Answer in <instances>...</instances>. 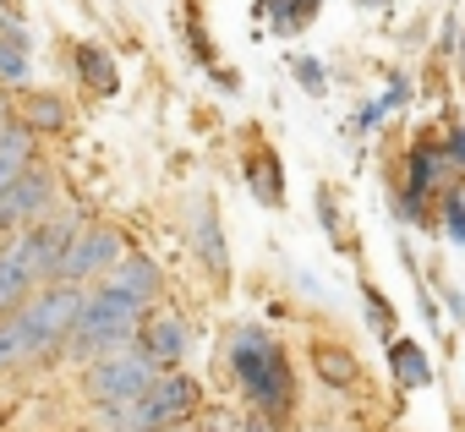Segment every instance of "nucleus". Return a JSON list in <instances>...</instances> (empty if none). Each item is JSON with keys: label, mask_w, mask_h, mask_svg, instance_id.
I'll return each instance as SVG.
<instances>
[{"label": "nucleus", "mask_w": 465, "mask_h": 432, "mask_svg": "<svg viewBox=\"0 0 465 432\" xmlns=\"http://www.w3.org/2000/svg\"><path fill=\"white\" fill-rule=\"evenodd\" d=\"M230 372L242 378L252 410H263L269 421L291 416V405H296V372H291L285 345L269 339V329H258V323L236 329V339H230Z\"/></svg>", "instance_id": "nucleus-1"}, {"label": "nucleus", "mask_w": 465, "mask_h": 432, "mask_svg": "<svg viewBox=\"0 0 465 432\" xmlns=\"http://www.w3.org/2000/svg\"><path fill=\"white\" fill-rule=\"evenodd\" d=\"M137 318H143V307H132L110 285H94V290H83V307H77V323H72L61 356L83 361V367L99 361V356H115L137 339Z\"/></svg>", "instance_id": "nucleus-2"}, {"label": "nucleus", "mask_w": 465, "mask_h": 432, "mask_svg": "<svg viewBox=\"0 0 465 432\" xmlns=\"http://www.w3.org/2000/svg\"><path fill=\"white\" fill-rule=\"evenodd\" d=\"M77 307H83V285L50 280V285H39V290L12 312L17 329H23V339H28V356H34V361L61 356V345H66V334H72V323H77Z\"/></svg>", "instance_id": "nucleus-3"}, {"label": "nucleus", "mask_w": 465, "mask_h": 432, "mask_svg": "<svg viewBox=\"0 0 465 432\" xmlns=\"http://www.w3.org/2000/svg\"><path fill=\"white\" fill-rule=\"evenodd\" d=\"M197 410V383L175 367V372H159L148 394L126 399V405H110L104 421L115 432H159V427H175V421H192Z\"/></svg>", "instance_id": "nucleus-4"}, {"label": "nucleus", "mask_w": 465, "mask_h": 432, "mask_svg": "<svg viewBox=\"0 0 465 432\" xmlns=\"http://www.w3.org/2000/svg\"><path fill=\"white\" fill-rule=\"evenodd\" d=\"M153 378H159V367H153V361H148L137 345H126V350H115V356H99V361H88L83 394H88L99 410H110V405H126V399L148 394V388H153Z\"/></svg>", "instance_id": "nucleus-5"}, {"label": "nucleus", "mask_w": 465, "mask_h": 432, "mask_svg": "<svg viewBox=\"0 0 465 432\" xmlns=\"http://www.w3.org/2000/svg\"><path fill=\"white\" fill-rule=\"evenodd\" d=\"M77 231H83V213H50V220H34L12 241V252H17V263L28 269L34 285H50L55 280V269H61V258H66V247H72Z\"/></svg>", "instance_id": "nucleus-6"}, {"label": "nucleus", "mask_w": 465, "mask_h": 432, "mask_svg": "<svg viewBox=\"0 0 465 432\" xmlns=\"http://www.w3.org/2000/svg\"><path fill=\"white\" fill-rule=\"evenodd\" d=\"M121 258H126L121 231H115V225H104V220H94V225H83V231L72 236V247H66V258H61L55 280H61V285H99Z\"/></svg>", "instance_id": "nucleus-7"}, {"label": "nucleus", "mask_w": 465, "mask_h": 432, "mask_svg": "<svg viewBox=\"0 0 465 432\" xmlns=\"http://www.w3.org/2000/svg\"><path fill=\"white\" fill-rule=\"evenodd\" d=\"M50 208H55V175L34 159L6 191V231H28L34 220H50Z\"/></svg>", "instance_id": "nucleus-8"}, {"label": "nucleus", "mask_w": 465, "mask_h": 432, "mask_svg": "<svg viewBox=\"0 0 465 432\" xmlns=\"http://www.w3.org/2000/svg\"><path fill=\"white\" fill-rule=\"evenodd\" d=\"M159 372H175L181 367V356H186V345H192V334H186V323L175 318V312H143L137 318V339H132Z\"/></svg>", "instance_id": "nucleus-9"}, {"label": "nucleus", "mask_w": 465, "mask_h": 432, "mask_svg": "<svg viewBox=\"0 0 465 432\" xmlns=\"http://www.w3.org/2000/svg\"><path fill=\"white\" fill-rule=\"evenodd\" d=\"M99 285H110L115 296H126L132 307H143V312H148V307L159 301V290H164V274H159V263H153V258L126 252V258H121V263L99 280Z\"/></svg>", "instance_id": "nucleus-10"}, {"label": "nucleus", "mask_w": 465, "mask_h": 432, "mask_svg": "<svg viewBox=\"0 0 465 432\" xmlns=\"http://www.w3.org/2000/svg\"><path fill=\"white\" fill-rule=\"evenodd\" d=\"M242 170H247V186H252V197H258V202L285 208V164H280V153H274L263 137H247Z\"/></svg>", "instance_id": "nucleus-11"}, {"label": "nucleus", "mask_w": 465, "mask_h": 432, "mask_svg": "<svg viewBox=\"0 0 465 432\" xmlns=\"http://www.w3.org/2000/svg\"><path fill=\"white\" fill-rule=\"evenodd\" d=\"M312 372H318V383L334 388V394H351V388L361 383V361H356V350H345V345H334V339L312 345Z\"/></svg>", "instance_id": "nucleus-12"}, {"label": "nucleus", "mask_w": 465, "mask_h": 432, "mask_svg": "<svg viewBox=\"0 0 465 432\" xmlns=\"http://www.w3.org/2000/svg\"><path fill=\"white\" fill-rule=\"evenodd\" d=\"M405 170H411V175H405V191L427 202V191H438V186L449 181V170H454V164L443 159V142H416V148H411V159H405Z\"/></svg>", "instance_id": "nucleus-13"}, {"label": "nucleus", "mask_w": 465, "mask_h": 432, "mask_svg": "<svg viewBox=\"0 0 465 432\" xmlns=\"http://www.w3.org/2000/svg\"><path fill=\"white\" fill-rule=\"evenodd\" d=\"M12 115H17V126H28L34 137H39V132H66V104H61L55 93H45V88H28Z\"/></svg>", "instance_id": "nucleus-14"}, {"label": "nucleus", "mask_w": 465, "mask_h": 432, "mask_svg": "<svg viewBox=\"0 0 465 432\" xmlns=\"http://www.w3.org/2000/svg\"><path fill=\"white\" fill-rule=\"evenodd\" d=\"M389 372H394V383L400 388H427L432 383V367H427V350L416 345V339H389Z\"/></svg>", "instance_id": "nucleus-15"}, {"label": "nucleus", "mask_w": 465, "mask_h": 432, "mask_svg": "<svg viewBox=\"0 0 465 432\" xmlns=\"http://www.w3.org/2000/svg\"><path fill=\"white\" fill-rule=\"evenodd\" d=\"M192 241H197V258H203V269H208V274H230V258H224V241H219V220H213V202H208V197L197 202Z\"/></svg>", "instance_id": "nucleus-16"}, {"label": "nucleus", "mask_w": 465, "mask_h": 432, "mask_svg": "<svg viewBox=\"0 0 465 432\" xmlns=\"http://www.w3.org/2000/svg\"><path fill=\"white\" fill-rule=\"evenodd\" d=\"M77 77H83L94 93H104V99L121 93V72H115V61H110L104 44H77Z\"/></svg>", "instance_id": "nucleus-17"}, {"label": "nucleus", "mask_w": 465, "mask_h": 432, "mask_svg": "<svg viewBox=\"0 0 465 432\" xmlns=\"http://www.w3.org/2000/svg\"><path fill=\"white\" fill-rule=\"evenodd\" d=\"M0 77L28 83V34L17 23H6V17H0Z\"/></svg>", "instance_id": "nucleus-18"}, {"label": "nucleus", "mask_w": 465, "mask_h": 432, "mask_svg": "<svg viewBox=\"0 0 465 432\" xmlns=\"http://www.w3.org/2000/svg\"><path fill=\"white\" fill-rule=\"evenodd\" d=\"M280 34H302L312 17H318V0H263V6H258Z\"/></svg>", "instance_id": "nucleus-19"}, {"label": "nucleus", "mask_w": 465, "mask_h": 432, "mask_svg": "<svg viewBox=\"0 0 465 432\" xmlns=\"http://www.w3.org/2000/svg\"><path fill=\"white\" fill-rule=\"evenodd\" d=\"M34 356H28V339H23V329H17V318H0V372H17V367H28Z\"/></svg>", "instance_id": "nucleus-20"}, {"label": "nucleus", "mask_w": 465, "mask_h": 432, "mask_svg": "<svg viewBox=\"0 0 465 432\" xmlns=\"http://www.w3.org/2000/svg\"><path fill=\"white\" fill-rule=\"evenodd\" d=\"M361 301H367V323H372L383 339H394V307H389V296H383L378 285H361Z\"/></svg>", "instance_id": "nucleus-21"}, {"label": "nucleus", "mask_w": 465, "mask_h": 432, "mask_svg": "<svg viewBox=\"0 0 465 432\" xmlns=\"http://www.w3.org/2000/svg\"><path fill=\"white\" fill-rule=\"evenodd\" d=\"M318 213H323L329 241H334V247H351V241H345V231H340V208H334V191H329V186H318Z\"/></svg>", "instance_id": "nucleus-22"}, {"label": "nucleus", "mask_w": 465, "mask_h": 432, "mask_svg": "<svg viewBox=\"0 0 465 432\" xmlns=\"http://www.w3.org/2000/svg\"><path fill=\"white\" fill-rule=\"evenodd\" d=\"M443 225H449V236L465 247V197H460V191H443Z\"/></svg>", "instance_id": "nucleus-23"}, {"label": "nucleus", "mask_w": 465, "mask_h": 432, "mask_svg": "<svg viewBox=\"0 0 465 432\" xmlns=\"http://www.w3.org/2000/svg\"><path fill=\"white\" fill-rule=\"evenodd\" d=\"M291 72H296V83H302L307 93H323V66H318L312 55H296V61H291Z\"/></svg>", "instance_id": "nucleus-24"}, {"label": "nucleus", "mask_w": 465, "mask_h": 432, "mask_svg": "<svg viewBox=\"0 0 465 432\" xmlns=\"http://www.w3.org/2000/svg\"><path fill=\"white\" fill-rule=\"evenodd\" d=\"M443 159H449L454 170H465V126H454V132H443Z\"/></svg>", "instance_id": "nucleus-25"}, {"label": "nucleus", "mask_w": 465, "mask_h": 432, "mask_svg": "<svg viewBox=\"0 0 465 432\" xmlns=\"http://www.w3.org/2000/svg\"><path fill=\"white\" fill-rule=\"evenodd\" d=\"M405 99H411V83H405V77H394V83H389V93H383V104H378V110H394V104H405Z\"/></svg>", "instance_id": "nucleus-26"}, {"label": "nucleus", "mask_w": 465, "mask_h": 432, "mask_svg": "<svg viewBox=\"0 0 465 432\" xmlns=\"http://www.w3.org/2000/svg\"><path fill=\"white\" fill-rule=\"evenodd\" d=\"M274 427H280V421H269L263 410H252V416H247V432H274Z\"/></svg>", "instance_id": "nucleus-27"}, {"label": "nucleus", "mask_w": 465, "mask_h": 432, "mask_svg": "<svg viewBox=\"0 0 465 432\" xmlns=\"http://www.w3.org/2000/svg\"><path fill=\"white\" fill-rule=\"evenodd\" d=\"M356 6H367V12H383V6H389V0H356Z\"/></svg>", "instance_id": "nucleus-28"}, {"label": "nucleus", "mask_w": 465, "mask_h": 432, "mask_svg": "<svg viewBox=\"0 0 465 432\" xmlns=\"http://www.w3.org/2000/svg\"><path fill=\"white\" fill-rule=\"evenodd\" d=\"M159 432H197L192 421H175V427H159Z\"/></svg>", "instance_id": "nucleus-29"}, {"label": "nucleus", "mask_w": 465, "mask_h": 432, "mask_svg": "<svg viewBox=\"0 0 465 432\" xmlns=\"http://www.w3.org/2000/svg\"><path fill=\"white\" fill-rule=\"evenodd\" d=\"M208 432H224V427H208Z\"/></svg>", "instance_id": "nucleus-30"}, {"label": "nucleus", "mask_w": 465, "mask_h": 432, "mask_svg": "<svg viewBox=\"0 0 465 432\" xmlns=\"http://www.w3.org/2000/svg\"><path fill=\"white\" fill-rule=\"evenodd\" d=\"M460 83H465V66H460Z\"/></svg>", "instance_id": "nucleus-31"}, {"label": "nucleus", "mask_w": 465, "mask_h": 432, "mask_svg": "<svg viewBox=\"0 0 465 432\" xmlns=\"http://www.w3.org/2000/svg\"><path fill=\"white\" fill-rule=\"evenodd\" d=\"M340 432H345V427H340Z\"/></svg>", "instance_id": "nucleus-32"}]
</instances>
